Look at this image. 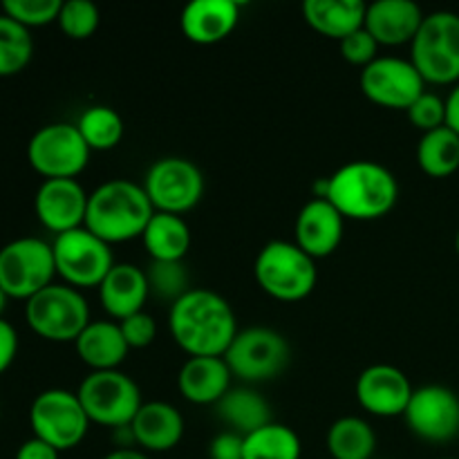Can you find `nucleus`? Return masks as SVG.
Masks as SVG:
<instances>
[{"mask_svg": "<svg viewBox=\"0 0 459 459\" xmlns=\"http://www.w3.org/2000/svg\"><path fill=\"white\" fill-rule=\"evenodd\" d=\"M442 459H455V457H442Z\"/></svg>", "mask_w": 459, "mask_h": 459, "instance_id": "49530a36", "label": "nucleus"}, {"mask_svg": "<svg viewBox=\"0 0 459 459\" xmlns=\"http://www.w3.org/2000/svg\"><path fill=\"white\" fill-rule=\"evenodd\" d=\"M215 408H218V417L222 420V424L233 433L242 435V437L272 424V406H269V402L258 390L247 388V385L229 390L215 403Z\"/></svg>", "mask_w": 459, "mask_h": 459, "instance_id": "a878e982", "label": "nucleus"}, {"mask_svg": "<svg viewBox=\"0 0 459 459\" xmlns=\"http://www.w3.org/2000/svg\"><path fill=\"white\" fill-rule=\"evenodd\" d=\"M90 148L76 124H49L27 143L31 169L45 179H76L90 164Z\"/></svg>", "mask_w": 459, "mask_h": 459, "instance_id": "f8f14e48", "label": "nucleus"}, {"mask_svg": "<svg viewBox=\"0 0 459 459\" xmlns=\"http://www.w3.org/2000/svg\"><path fill=\"white\" fill-rule=\"evenodd\" d=\"M291 359L290 343L272 327H247L229 345L224 361L231 375L245 384H263L276 379L287 370Z\"/></svg>", "mask_w": 459, "mask_h": 459, "instance_id": "6e6552de", "label": "nucleus"}, {"mask_svg": "<svg viewBox=\"0 0 459 459\" xmlns=\"http://www.w3.org/2000/svg\"><path fill=\"white\" fill-rule=\"evenodd\" d=\"M74 348L92 372L119 370L130 352L117 321H92L74 341Z\"/></svg>", "mask_w": 459, "mask_h": 459, "instance_id": "b1692460", "label": "nucleus"}, {"mask_svg": "<svg viewBox=\"0 0 459 459\" xmlns=\"http://www.w3.org/2000/svg\"><path fill=\"white\" fill-rule=\"evenodd\" d=\"M101 459H151L143 451L139 448H115L108 455H103Z\"/></svg>", "mask_w": 459, "mask_h": 459, "instance_id": "37998d69", "label": "nucleus"}, {"mask_svg": "<svg viewBox=\"0 0 459 459\" xmlns=\"http://www.w3.org/2000/svg\"><path fill=\"white\" fill-rule=\"evenodd\" d=\"M143 272H146L151 296L164 300V303H178L184 294L191 291V281H188V272L184 267V263H160V260H151Z\"/></svg>", "mask_w": 459, "mask_h": 459, "instance_id": "473e14b6", "label": "nucleus"}, {"mask_svg": "<svg viewBox=\"0 0 459 459\" xmlns=\"http://www.w3.org/2000/svg\"><path fill=\"white\" fill-rule=\"evenodd\" d=\"M327 453L332 459H375L377 433L361 417H341L327 430Z\"/></svg>", "mask_w": 459, "mask_h": 459, "instance_id": "cd10ccee", "label": "nucleus"}, {"mask_svg": "<svg viewBox=\"0 0 459 459\" xmlns=\"http://www.w3.org/2000/svg\"><path fill=\"white\" fill-rule=\"evenodd\" d=\"M143 191L157 213H188L204 195V175L184 157H161L148 169Z\"/></svg>", "mask_w": 459, "mask_h": 459, "instance_id": "ddd939ff", "label": "nucleus"}, {"mask_svg": "<svg viewBox=\"0 0 459 459\" xmlns=\"http://www.w3.org/2000/svg\"><path fill=\"white\" fill-rule=\"evenodd\" d=\"M169 330L188 357H224L240 332L229 300L202 287L170 305Z\"/></svg>", "mask_w": 459, "mask_h": 459, "instance_id": "f257e3e1", "label": "nucleus"}, {"mask_svg": "<svg viewBox=\"0 0 459 459\" xmlns=\"http://www.w3.org/2000/svg\"><path fill=\"white\" fill-rule=\"evenodd\" d=\"M417 164L429 178H451L459 170V134L448 126L421 134L417 143Z\"/></svg>", "mask_w": 459, "mask_h": 459, "instance_id": "c85d7f7f", "label": "nucleus"}, {"mask_svg": "<svg viewBox=\"0 0 459 459\" xmlns=\"http://www.w3.org/2000/svg\"><path fill=\"white\" fill-rule=\"evenodd\" d=\"M18 352V334L12 323L0 318V375L13 363Z\"/></svg>", "mask_w": 459, "mask_h": 459, "instance_id": "ea45409f", "label": "nucleus"}, {"mask_svg": "<svg viewBox=\"0 0 459 459\" xmlns=\"http://www.w3.org/2000/svg\"><path fill=\"white\" fill-rule=\"evenodd\" d=\"M34 56V40L27 27L0 13V76L25 70Z\"/></svg>", "mask_w": 459, "mask_h": 459, "instance_id": "2f4dec72", "label": "nucleus"}, {"mask_svg": "<svg viewBox=\"0 0 459 459\" xmlns=\"http://www.w3.org/2000/svg\"><path fill=\"white\" fill-rule=\"evenodd\" d=\"M151 260L160 263H184L188 249H191V229L184 222L182 215L157 213L148 222L142 236Z\"/></svg>", "mask_w": 459, "mask_h": 459, "instance_id": "bb28decb", "label": "nucleus"}, {"mask_svg": "<svg viewBox=\"0 0 459 459\" xmlns=\"http://www.w3.org/2000/svg\"><path fill=\"white\" fill-rule=\"evenodd\" d=\"M406 112L411 124L417 130H421V134L446 126V99H442L435 92H429V90Z\"/></svg>", "mask_w": 459, "mask_h": 459, "instance_id": "c9c22d12", "label": "nucleus"}, {"mask_svg": "<svg viewBox=\"0 0 459 459\" xmlns=\"http://www.w3.org/2000/svg\"><path fill=\"white\" fill-rule=\"evenodd\" d=\"M97 291L103 312L117 323L143 312V305L151 299L146 272L130 263H117Z\"/></svg>", "mask_w": 459, "mask_h": 459, "instance_id": "aec40b11", "label": "nucleus"}, {"mask_svg": "<svg viewBox=\"0 0 459 459\" xmlns=\"http://www.w3.org/2000/svg\"><path fill=\"white\" fill-rule=\"evenodd\" d=\"M61 453L54 446H49L48 442L39 437H31L27 442H22L16 451V459H58Z\"/></svg>", "mask_w": 459, "mask_h": 459, "instance_id": "a19ab883", "label": "nucleus"}, {"mask_svg": "<svg viewBox=\"0 0 459 459\" xmlns=\"http://www.w3.org/2000/svg\"><path fill=\"white\" fill-rule=\"evenodd\" d=\"M25 321L34 334L54 343H74L90 325V307L79 290L52 282L25 305Z\"/></svg>", "mask_w": 459, "mask_h": 459, "instance_id": "0eeeda50", "label": "nucleus"}, {"mask_svg": "<svg viewBox=\"0 0 459 459\" xmlns=\"http://www.w3.org/2000/svg\"><path fill=\"white\" fill-rule=\"evenodd\" d=\"M446 126L459 134V83L453 85L451 94L446 97Z\"/></svg>", "mask_w": 459, "mask_h": 459, "instance_id": "79ce46f5", "label": "nucleus"}, {"mask_svg": "<svg viewBox=\"0 0 459 459\" xmlns=\"http://www.w3.org/2000/svg\"><path fill=\"white\" fill-rule=\"evenodd\" d=\"M30 426L34 437L43 439L58 453L72 451L85 439L90 420L79 402V394L63 388L43 390L31 402Z\"/></svg>", "mask_w": 459, "mask_h": 459, "instance_id": "9b49d317", "label": "nucleus"}, {"mask_svg": "<svg viewBox=\"0 0 459 459\" xmlns=\"http://www.w3.org/2000/svg\"><path fill=\"white\" fill-rule=\"evenodd\" d=\"M99 9L90 0H67L58 12V27L72 40H85L99 30Z\"/></svg>", "mask_w": 459, "mask_h": 459, "instance_id": "72a5a7b5", "label": "nucleus"}, {"mask_svg": "<svg viewBox=\"0 0 459 459\" xmlns=\"http://www.w3.org/2000/svg\"><path fill=\"white\" fill-rule=\"evenodd\" d=\"M231 379L224 357H188L178 375V388L195 406H215L231 390Z\"/></svg>", "mask_w": 459, "mask_h": 459, "instance_id": "5701e85b", "label": "nucleus"}, {"mask_svg": "<svg viewBox=\"0 0 459 459\" xmlns=\"http://www.w3.org/2000/svg\"><path fill=\"white\" fill-rule=\"evenodd\" d=\"M56 273L74 290H90L106 281L115 267L112 247L85 227L61 233L52 242Z\"/></svg>", "mask_w": 459, "mask_h": 459, "instance_id": "9d476101", "label": "nucleus"}, {"mask_svg": "<svg viewBox=\"0 0 459 459\" xmlns=\"http://www.w3.org/2000/svg\"><path fill=\"white\" fill-rule=\"evenodd\" d=\"M455 251H457V255H459V231H457V236H455Z\"/></svg>", "mask_w": 459, "mask_h": 459, "instance_id": "a18cd8bd", "label": "nucleus"}, {"mask_svg": "<svg viewBox=\"0 0 459 459\" xmlns=\"http://www.w3.org/2000/svg\"><path fill=\"white\" fill-rule=\"evenodd\" d=\"M81 137L90 151H112L121 143L126 133L124 117L110 106H92L76 121Z\"/></svg>", "mask_w": 459, "mask_h": 459, "instance_id": "7c9ffc66", "label": "nucleus"}, {"mask_svg": "<svg viewBox=\"0 0 459 459\" xmlns=\"http://www.w3.org/2000/svg\"><path fill=\"white\" fill-rule=\"evenodd\" d=\"M209 459H245V437L233 430L218 433L209 442Z\"/></svg>", "mask_w": 459, "mask_h": 459, "instance_id": "58836bf2", "label": "nucleus"}, {"mask_svg": "<svg viewBox=\"0 0 459 459\" xmlns=\"http://www.w3.org/2000/svg\"><path fill=\"white\" fill-rule=\"evenodd\" d=\"M345 218L323 197H314L296 215L294 242L314 260L327 258L343 242Z\"/></svg>", "mask_w": 459, "mask_h": 459, "instance_id": "a211bd4d", "label": "nucleus"}, {"mask_svg": "<svg viewBox=\"0 0 459 459\" xmlns=\"http://www.w3.org/2000/svg\"><path fill=\"white\" fill-rule=\"evenodd\" d=\"M56 276L52 245L40 238H18L0 249V287L9 299L30 300Z\"/></svg>", "mask_w": 459, "mask_h": 459, "instance_id": "1a4fd4ad", "label": "nucleus"}, {"mask_svg": "<svg viewBox=\"0 0 459 459\" xmlns=\"http://www.w3.org/2000/svg\"><path fill=\"white\" fill-rule=\"evenodd\" d=\"M240 21V4L236 0H193L184 7L179 27L195 45H215L233 34Z\"/></svg>", "mask_w": 459, "mask_h": 459, "instance_id": "412c9836", "label": "nucleus"}, {"mask_svg": "<svg viewBox=\"0 0 459 459\" xmlns=\"http://www.w3.org/2000/svg\"><path fill=\"white\" fill-rule=\"evenodd\" d=\"M119 327L130 350H146L157 339V321L148 312H139L124 318Z\"/></svg>", "mask_w": 459, "mask_h": 459, "instance_id": "4c0bfd02", "label": "nucleus"}, {"mask_svg": "<svg viewBox=\"0 0 459 459\" xmlns=\"http://www.w3.org/2000/svg\"><path fill=\"white\" fill-rule=\"evenodd\" d=\"M354 393L363 411L388 420V417H403L415 388L406 372L399 368L390 363H375L359 375Z\"/></svg>", "mask_w": 459, "mask_h": 459, "instance_id": "dca6fc26", "label": "nucleus"}, {"mask_svg": "<svg viewBox=\"0 0 459 459\" xmlns=\"http://www.w3.org/2000/svg\"><path fill=\"white\" fill-rule=\"evenodd\" d=\"M152 215L155 209L142 184L110 179L90 193L83 227L112 247L142 238Z\"/></svg>", "mask_w": 459, "mask_h": 459, "instance_id": "7ed1b4c3", "label": "nucleus"}, {"mask_svg": "<svg viewBox=\"0 0 459 459\" xmlns=\"http://www.w3.org/2000/svg\"><path fill=\"white\" fill-rule=\"evenodd\" d=\"M76 394L90 424L106 426L110 430L133 424L134 415L143 406L142 388L121 370L90 372L81 381Z\"/></svg>", "mask_w": 459, "mask_h": 459, "instance_id": "423d86ee", "label": "nucleus"}, {"mask_svg": "<svg viewBox=\"0 0 459 459\" xmlns=\"http://www.w3.org/2000/svg\"><path fill=\"white\" fill-rule=\"evenodd\" d=\"M61 4V0H4L3 13L30 30L56 22Z\"/></svg>", "mask_w": 459, "mask_h": 459, "instance_id": "f704fd0d", "label": "nucleus"}, {"mask_svg": "<svg viewBox=\"0 0 459 459\" xmlns=\"http://www.w3.org/2000/svg\"><path fill=\"white\" fill-rule=\"evenodd\" d=\"M7 300H9V296L4 294V291H3V287H0V318H3V312H4V307H7Z\"/></svg>", "mask_w": 459, "mask_h": 459, "instance_id": "c03bdc74", "label": "nucleus"}, {"mask_svg": "<svg viewBox=\"0 0 459 459\" xmlns=\"http://www.w3.org/2000/svg\"><path fill=\"white\" fill-rule=\"evenodd\" d=\"M426 13L412 0H377L366 9V27L372 39L385 48L411 45Z\"/></svg>", "mask_w": 459, "mask_h": 459, "instance_id": "6ab92c4d", "label": "nucleus"}, {"mask_svg": "<svg viewBox=\"0 0 459 459\" xmlns=\"http://www.w3.org/2000/svg\"><path fill=\"white\" fill-rule=\"evenodd\" d=\"M415 437L429 444H448L459 437V397L446 385H421L403 412Z\"/></svg>", "mask_w": 459, "mask_h": 459, "instance_id": "2eb2a0df", "label": "nucleus"}, {"mask_svg": "<svg viewBox=\"0 0 459 459\" xmlns=\"http://www.w3.org/2000/svg\"><path fill=\"white\" fill-rule=\"evenodd\" d=\"M88 197L76 179H45L34 197L36 218L56 236L74 231L85 224Z\"/></svg>", "mask_w": 459, "mask_h": 459, "instance_id": "f3484780", "label": "nucleus"}, {"mask_svg": "<svg viewBox=\"0 0 459 459\" xmlns=\"http://www.w3.org/2000/svg\"><path fill=\"white\" fill-rule=\"evenodd\" d=\"M411 63L426 85L459 83V13L433 12L411 43Z\"/></svg>", "mask_w": 459, "mask_h": 459, "instance_id": "39448f33", "label": "nucleus"}, {"mask_svg": "<svg viewBox=\"0 0 459 459\" xmlns=\"http://www.w3.org/2000/svg\"><path fill=\"white\" fill-rule=\"evenodd\" d=\"M325 200L345 220L372 222L394 209L399 182L393 170L379 161H350L327 178Z\"/></svg>", "mask_w": 459, "mask_h": 459, "instance_id": "f03ea898", "label": "nucleus"}, {"mask_svg": "<svg viewBox=\"0 0 459 459\" xmlns=\"http://www.w3.org/2000/svg\"><path fill=\"white\" fill-rule=\"evenodd\" d=\"M339 45L345 61L361 67V70L379 58V43L372 39V34L366 30V27H361V30H357L354 34H350L348 39L341 40Z\"/></svg>", "mask_w": 459, "mask_h": 459, "instance_id": "e433bc0d", "label": "nucleus"}, {"mask_svg": "<svg viewBox=\"0 0 459 459\" xmlns=\"http://www.w3.org/2000/svg\"><path fill=\"white\" fill-rule=\"evenodd\" d=\"M130 429H133L139 451L169 453L182 442L186 424H184L182 412L173 403L143 402Z\"/></svg>", "mask_w": 459, "mask_h": 459, "instance_id": "4be33fe9", "label": "nucleus"}, {"mask_svg": "<svg viewBox=\"0 0 459 459\" xmlns=\"http://www.w3.org/2000/svg\"><path fill=\"white\" fill-rule=\"evenodd\" d=\"M254 276L260 290L281 303H299L318 282L316 260L296 242L272 240L255 255Z\"/></svg>", "mask_w": 459, "mask_h": 459, "instance_id": "20e7f679", "label": "nucleus"}, {"mask_svg": "<svg viewBox=\"0 0 459 459\" xmlns=\"http://www.w3.org/2000/svg\"><path fill=\"white\" fill-rule=\"evenodd\" d=\"M368 4L361 0H305L303 16L316 34L343 40L366 22Z\"/></svg>", "mask_w": 459, "mask_h": 459, "instance_id": "393cba45", "label": "nucleus"}, {"mask_svg": "<svg viewBox=\"0 0 459 459\" xmlns=\"http://www.w3.org/2000/svg\"><path fill=\"white\" fill-rule=\"evenodd\" d=\"M359 83L375 106L390 110H408L426 92V81L411 58L399 56H379L363 67Z\"/></svg>", "mask_w": 459, "mask_h": 459, "instance_id": "4468645a", "label": "nucleus"}, {"mask_svg": "<svg viewBox=\"0 0 459 459\" xmlns=\"http://www.w3.org/2000/svg\"><path fill=\"white\" fill-rule=\"evenodd\" d=\"M303 444L299 433L285 424L263 426L245 437V459H300Z\"/></svg>", "mask_w": 459, "mask_h": 459, "instance_id": "c756f323", "label": "nucleus"}]
</instances>
